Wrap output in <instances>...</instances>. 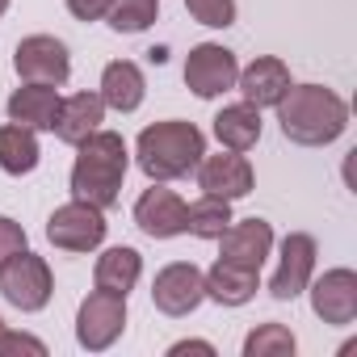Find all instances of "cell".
<instances>
[{
  "label": "cell",
  "instance_id": "obj_1",
  "mask_svg": "<svg viewBox=\"0 0 357 357\" xmlns=\"http://www.w3.org/2000/svg\"><path fill=\"white\" fill-rule=\"evenodd\" d=\"M273 109H278L282 135L298 147H324L340 139L349 126V105L324 84H290Z\"/></svg>",
  "mask_w": 357,
  "mask_h": 357
},
{
  "label": "cell",
  "instance_id": "obj_2",
  "mask_svg": "<svg viewBox=\"0 0 357 357\" xmlns=\"http://www.w3.org/2000/svg\"><path fill=\"white\" fill-rule=\"evenodd\" d=\"M80 155L72 164V194L80 202H93L101 211H109L122 194L126 168H130V151L126 139L114 130H93L84 143H76Z\"/></svg>",
  "mask_w": 357,
  "mask_h": 357
},
{
  "label": "cell",
  "instance_id": "obj_3",
  "mask_svg": "<svg viewBox=\"0 0 357 357\" xmlns=\"http://www.w3.org/2000/svg\"><path fill=\"white\" fill-rule=\"evenodd\" d=\"M135 155H139V168L151 176V181H181V176H190L202 164L206 139H202V130L194 122L168 118V122L143 126V135L135 143Z\"/></svg>",
  "mask_w": 357,
  "mask_h": 357
},
{
  "label": "cell",
  "instance_id": "obj_4",
  "mask_svg": "<svg viewBox=\"0 0 357 357\" xmlns=\"http://www.w3.org/2000/svg\"><path fill=\"white\" fill-rule=\"evenodd\" d=\"M51 290H55L51 265L43 257H34L30 248H22L17 257H9L0 265V294L17 311H43L51 303Z\"/></svg>",
  "mask_w": 357,
  "mask_h": 357
},
{
  "label": "cell",
  "instance_id": "obj_5",
  "mask_svg": "<svg viewBox=\"0 0 357 357\" xmlns=\"http://www.w3.org/2000/svg\"><path fill=\"white\" fill-rule=\"evenodd\" d=\"M105 227H109V223H105V211H101V206L72 198L68 206H59V211L47 219V240H51L55 248H63V252H93V248H101Z\"/></svg>",
  "mask_w": 357,
  "mask_h": 357
},
{
  "label": "cell",
  "instance_id": "obj_6",
  "mask_svg": "<svg viewBox=\"0 0 357 357\" xmlns=\"http://www.w3.org/2000/svg\"><path fill=\"white\" fill-rule=\"evenodd\" d=\"M126 328V298L122 294H109V290H93L80 311H76V340L89 349V353H101L109 349Z\"/></svg>",
  "mask_w": 357,
  "mask_h": 357
},
{
  "label": "cell",
  "instance_id": "obj_7",
  "mask_svg": "<svg viewBox=\"0 0 357 357\" xmlns=\"http://www.w3.org/2000/svg\"><path fill=\"white\" fill-rule=\"evenodd\" d=\"M206 298V278L194 261H172L155 273L151 282V303L155 311L172 315V319H181L190 311H198V303Z\"/></svg>",
  "mask_w": 357,
  "mask_h": 357
},
{
  "label": "cell",
  "instance_id": "obj_8",
  "mask_svg": "<svg viewBox=\"0 0 357 357\" xmlns=\"http://www.w3.org/2000/svg\"><path fill=\"white\" fill-rule=\"evenodd\" d=\"M13 68L26 84H63L72 76V59H68V47L51 34H30L17 43L13 51Z\"/></svg>",
  "mask_w": 357,
  "mask_h": 357
},
{
  "label": "cell",
  "instance_id": "obj_9",
  "mask_svg": "<svg viewBox=\"0 0 357 357\" xmlns=\"http://www.w3.org/2000/svg\"><path fill=\"white\" fill-rule=\"evenodd\" d=\"M236 76H240V63H236V55H231L227 47H219V43H202V47H194V51L185 55V84H190L202 101H211V97L236 89Z\"/></svg>",
  "mask_w": 357,
  "mask_h": 357
},
{
  "label": "cell",
  "instance_id": "obj_10",
  "mask_svg": "<svg viewBox=\"0 0 357 357\" xmlns=\"http://www.w3.org/2000/svg\"><path fill=\"white\" fill-rule=\"evenodd\" d=\"M315 257H319L315 240H311L307 231H290V236L282 240V261H278V273L269 278V294H273L278 303L298 298V294L311 286V278H315Z\"/></svg>",
  "mask_w": 357,
  "mask_h": 357
},
{
  "label": "cell",
  "instance_id": "obj_11",
  "mask_svg": "<svg viewBox=\"0 0 357 357\" xmlns=\"http://www.w3.org/2000/svg\"><path fill=\"white\" fill-rule=\"evenodd\" d=\"M311 311L324 324H353L357 319V273L353 269H328L324 278H311Z\"/></svg>",
  "mask_w": 357,
  "mask_h": 357
},
{
  "label": "cell",
  "instance_id": "obj_12",
  "mask_svg": "<svg viewBox=\"0 0 357 357\" xmlns=\"http://www.w3.org/2000/svg\"><path fill=\"white\" fill-rule=\"evenodd\" d=\"M198 172V185L202 194H215V198H248L252 194V164L244 160V151H219V155H202V164L194 168Z\"/></svg>",
  "mask_w": 357,
  "mask_h": 357
},
{
  "label": "cell",
  "instance_id": "obj_13",
  "mask_svg": "<svg viewBox=\"0 0 357 357\" xmlns=\"http://www.w3.org/2000/svg\"><path fill=\"white\" fill-rule=\"evenodd\" d=\"M135 223H139V231L151 236V240H172V236L185 231V202L155 181V185L143 190V198L135 202Z\"/></svg>",
  "mask_w": 357,
  "mask_h": 357
},
{
  "label": "cell",
  "instance_id": "obj_14",
  "mask_svg": "<svg viewBox=\"0 0 357 357\" xmlns=\"http://www.w3.org/2000/svg\"><path fill=\"white\" fill-rule=\"evenodd\" d=\"M219 257L223 261H236V265H248V269H261L265 265V257H269V248H273V227L265 223V219H244V223H227V231L219 236Z\"/></svg>",
  "mask_w": 357,
  "mask_h": 357
},
{
  "label": "cell",
  "instance_id": "obj_15",
  "mask_svg": "<svg viewBox=\"0 0 357 357\" xmlns=\"http://www.w3.org/2000/svg\"><path fill=\"white\" fill-rule=\"evenodd\" d=\"M236 84H240V93H244L248 105L265 109V105H278V101L286 97V89H290V68H286L278 55H261V59H252V63L236 76Z\"/></svg>",
  "mask_w": 357,
  "mask_h": 357
},
{
  "label": "cell",
  "instance_id": "obj_16",
  "mask_svg": "<svg viewBox=\"0 0 357 357\" xmlns=\"http://www.w3.org/2000/svg\"><path fill=\"white\" fill-rule=\"evenodd\" d=\"M202 278H206V298H215L219 307H244L261 290V269H248V265H236L223 257Z\"/></svg>",
  "mask_w": 357,
  "mask_h": 357
},
{
  "label": "cell",
  "instance_id": "obj_17",
  "mask_svg": "<svg viewBox=\"0 0 357 357\" xmlns=\"http://www.w3.org/2000/svg\"><path fill=\"white\" fill-rule=\"evenodd\" d=\"M59 101L63 97L55 93V84H22L9 97V122H22L30 130H55Z\"/></svg>",
  "mask_w": 357,
  "mask_h": 357
},
{
  "label": "cell",
  "instance_id": "obj_18",
  "mask_svg": "<svg viewBox=\"0 0 357 357\" xmlns=\"http://www.w3.org/2000/svg\"><path fill=\"white\" fill-rule=\"evenodd\" d=\"M101 118H105V101L101 93H76V97H63L59 101V118H55V135L63 143H84L93 130H101Z\"/></svg>",
  "mask_w": 357,
  "mask_h": 357
},
{
  "label": "cell",
  "instance_id": "obj_19",
  "mask_svg": "<svg viewBox=\"0 0 357 357\" xmlns=\"http://www.w3.org/2000/svg\"><path fill=\"white\" fill-rule=\"evenodd\" d=\"M143 93H147V84H143L139 63H130V59L105 63V72H101V101H105V109L135 114L143 105Z\"/></svg>",
  "mask_w": 357,
  "mask_h": 357
},
{
  "label": "cell",
  "instance_id": "obj_20",
  "mask_svg": "<svg viewBox=\"0 0 357 357\" xmlns=\"http://www.w3.org/2000/svg\"><path fill=\"white\" fill-rule=\"evenodd\" d=\"M215 139H219L227 151H248V147H257V139H261V109L248 105V101L223 105V109L215 114Z\"/></svg>",
  "mask_w": 357,
  "mask_h": 357
},
{
  "label": "cell",
  "instance_id": "obj_21",
  "mask_svg": "<svg viewBox=\"0 0 357 357\" xmlns=\"http://www.w3.org/2000/svg\"><path fill=\"white\" fill-rule=\"evenodd\" d=\"M139 273H143V257H139L135 248L118 244V248H105V252L97 257L93 282H97V290H109V294H122V298H126V294L135 290Z\"/></svg>",
  "mask_w": 357,
  "mask_h": 357
},
{
  "label": "cell",
  "instance_id": "obj_22",
  "mask_svg": "<svg viewBox=\"0 0 357 357\" xmlns=\"http://www.w3.org/2000/svg\"><path fill=\"white\" fill-rule=\"evenodd\" d=\"M38 139L30 126L22 122H9V126H0V168H5L9 176H26L38 168Z\"/></svg>",
  "mask_w": 357,
  "mask_h": 357
},
{
  "label": "cell",
  "instance_id": "obj_23",
  "mask_svg": "<svg viewBox=\"0 0 357 357\" xmlns=\"http://www.w3.org/2000/svg\"><path fill=\"white\" fill-rule=\"evenodd\" d=\"M231 223V202L227 198H215V194H202L198 202L185 206V231L198 236V240H219Z\"/></svg>",
  "mask_w": 357,
  "mask_h": 357
},
{
  "label": "cell",
  "instance_id": "obj_24",
  "mask_svg": "<svg viewBox=\"0 0 357 357\" xmlns=\"http://www.w3.org/2000/svg\"><path fill=\"white\" fill-rule=\"evenodd\" d=\"M155 13H160V0H109L105 22L118 34H139L155 22Z\"/></svg>",
  "mask_w": 357,
  "mask_h": 357
},
{
  "label": "cell",
  "instance_id": "obj_25",
  "mask_svg": "<svg viewBox=\"0 0 357 357\" xmlns=\"http://www.w3.org/2000/svg\"><path fill=\"white\" fill-rule=\"evenodd\" d=\"M294 353V332L282 324H261L244 340V357H290Z\"/></svg>",
  "mask_w": 357,
  "mask_h": 357
},
{
  "label": "cell",
  "instance_id": "obj_26",
  "mask_svg": "<svg viewBox=\"0 0 357 357\" xmlns=\"http://www.w3.org/2000/svg\"><path fill=\"white\" fill-rule=\"evenodd\" d=\"M185 9H190L194 22H202L211 30L236 26V0H185Z\"/></svg>",
  "mask_w": 357,
  "mask_h": 357
},
{
  "label": "cell",
  "instance_id": "obj_27",
  "mask_svg": "<svg viewBox=\"0 0 357 357\" xmlns=\"http://www.w3.org/2000/svg\"><path fill=\"white\" fill-rule=\"evenodd\" d=\"M26 248V227L13 223L9 215H0V265H5L9 257H17Z\"/></svg>",
  "mask_w": 357,
  "mask_h": 357
},
{
  "label": "cell",
  "instance_id": "obj_28",
  "mask_svg": "<svg viewBox=\"0 0 357 357\" xmlns=\"http://www.w3.org/2000/svg\"><path fill=\"white\" fill-rule=\"evenodd\" d=\"M9 353H34V357H47V344L26 336V332H0V357H9Z\"/></svg>",
  "mask_w": 357,
  "mask_h": 357
},
{
  "label": "cell",
  "instance_id": "obj_29",
  "mask_svg": "<svg viewBox=\"0 0 357 357\" xmlns=\"http://www.w3.org/2000/svg\"><path fill=\"white\" fill-rule=\"evenodd\" d=\"M109 9V0H68V13L76 22H101Z\"/></svg>",
  "mask_w": 357,
  "mask_h": 357
},
{
  "label": "cell",
  "instance_id": "obj_30",
  "mask_svg": "<svg viewBox=\"0 0 357 357\" xmlns=\"http://www.w3.org/2000/svg\"><path fill=\"white\" fill-rule=\"evenodd\" d=\"M168 353H172V357H181V353H206V357H211V353H215V344H206V340H176Z\"/></svg>",
  "mask_w": 357,
  "mask_h": 357
},
{
  "label": "cell",
  "instance_id": "obj_31",
  "mask_svg": "<svg viewBox=\"0 0 357 357\" xmlns=\"http://www.w3.org/2000/svg\"><path fill=\"white\" fill-rule=\"evenodd\" d=\"M5 9H9V0H0V17H5Z\"/></svg>",
  "mask_w": 357,
  "mask_h": 357
},
{
  "label": "cell",
  "instance_id": "obj_32",
  "mask_svg": "<svg viewBox=\"0 0 357 357\" xmlns=\"http://www.w3.org/2000/svg\"><path fill=\"white\" fill-rule=\"evenodd\" d=\"M0 332H5V319H0Z\"/></svg>",
  "mask_w": 357,
  "mask_h": 357
}]
</instances>
